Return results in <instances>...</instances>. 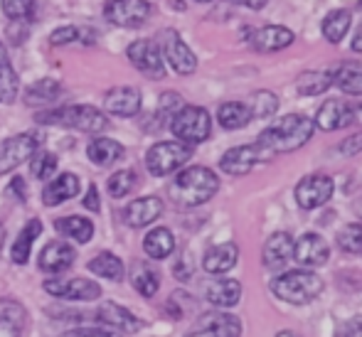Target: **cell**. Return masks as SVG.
<instances>
[{
	"mask_svg": "<svg viewBox=\"0 0 362 337\" xmlns=\"http://www.w3.org/2000/svg\"><path fill=\"white\" fill-rule=\"evenodd\" d=\"M219 190V177L210 167L192 165L185 167L182 172H177V177L170 182L168 192L170 200L177 207H200V204L210 202Z\"/></svg>",
	"mask_w": 362,
	"mask_h": 337,
	"instance_id": "7a4b0ae2",
	"label": "cell"
},
{
	"mask_svg": "<svg viewBox=\"0 0 362 337\" xmlns=\"http://www.w3.org/2000/svg\"><path fill=\"white\" fill-rule=\"evenodd\" d=\"M158 42H160L158 47H160L163 57L168 59V64H170L177 74L185 76V74H192V71L197 69L195 52L187 47L185 40H182L175 30H163V32L158 35Z\"/></svg>",
	"mask_w": 362,
	"mask_h": 337,
	"instance_id": "52a82bcc",
	"label": "cell"
},
{
	"mask_svg": "<svg viewBox=\"0 0 362 337\" xmlns=\"http://www.w3.org/2000/svg\"><path fill=\"white\" fill-rule=\"evenodd\" d=\"M42 234V222L40 219H30L23 227V232L18 234V242L10 249V256H13L15 264H25L30 259V249H33V242Z\"/></svg>",
	"mask_w": 362,
	"mask_h": 337,
	"instance_id": "836d02e7",
	"label": "cell"
},
{
	"mask_svg": "<svg viewBox=\"0 0 362 337\" xmlns=\"http://www.w3.org/2000/svg\"><path fill=\"white\" fill-rule=\"evenodd\" d=\"M59 94H62V84H59L57 79H40L28 86V91H25V104L28 106L52 104V101L59 99Z\"/></svg>",
	"mask_w": 362,
	"mask_h": 337,
	"instance_id": "1f68e13d",
	"label": "cell"
},
{
	"mask_svg": "<svg viewBox=\"0 0 362 337\" xmlns=\"http://www.w3.org/2000/svg\"><path fill=\"white\" fill-rule=\"evenodd\" d=\"M104 109L119 119H131L141 111V89L136 86H114L106 91Z\"/></svg>",
	"mask_w": 362,
	"mask_h": 337,
	"instance_id": "e0dca14e",
	"label": "cell"
},
{
	"mask_svg": "<svg viewBox=\"0 0 362 337\" xmlns=\"http://www.w3.org/2000/svg\"><path fill=\"white\" fill-rule=\"evenodd\" d=\"M54 229H57L62 237H69V239H74V242H79V244L91 242V237H94V224H91L89 219H84V217L57 219Z\"/></svg>",
	"mask_w": 362,
	"mask_h": 337,
	"instance_id": "8d00e7d4",
	"label": "cell"
},
{
	"mask_svg": "<svg viewBox=\"0 0 362 337\" xmlns=\"http://www.w3.org/2000/svg\"><path fill=\"white\" fill-rule=\"evenodd\" d=\"M350 47L355 49V52H360L362 54V25L358 28V32H355V37H353V45H350Z\"/></svg>",
	"mask_w": 362,
	"mask_h": 337,
	"instance_id": "db71d44e",
	"label": "cell"
},
{
	"mask_svg": "<svg viewBox=\"0 0 362 337\" xmlns=\"http://www.w3.org/2000/svg\"><path fill=\"white\" fill-rule=\"evenodd\" d=\"M362 150V134L358 136H350L348 141L340 143V153H345V155H355V153Z\"/></svg>",
	"mask_w": 362,
	"mask_h": 337,
	"instance_id": "681fc988",
	"label": "cell"
},
{
	"mask_svg": "<svg viewBox=\"0 0 362 337\" xmlns=\"http://www.w3.org/2000/svg\"><path fill=\"white\" fill-rule=\"evenodd\" d=\"M249 40L259 52H279V49H286L293 45L296 35L284 25H267V28L249 30Z\"/></svg>",
	"mask_w": 362,
	"mask_h": 337,
	"instance_id": "ac0fdd59",
	"label": "cell"
},
{
	"mask_svg": "<svg viewBox=\"0 0 362 337\" xmlns=\"http://www.w3.org/2000/svg\"><path fill=\"white\" fill-rule=\"evenodd\" d=\"M79 177L74 175V172H62L59 177H54L52 182H47L42 190V202L47 204V207H57V204L72 200V197L79 195Z\"/></svg>",
	"mask_w": 362,
	"mask_h": 337,
	"instance_id": "603a6c76",
	"label": "cell"
},
{
	"mask_svg": "<svg viewBox=\"0 0 362 337\" xmlns=\"http://www.w3.org/2000/svg\"><path fill=\"white\" fill-rule=\"evenodd\" d=\"M131 280H134V288L139 290L144 298H153V295L158 293V288H160V276L156 273V268L148 266V264H139V266L134 268Z\"/></svg>",
	"mask_w": 362,
	"mask_h": 337,
	"instance_id": "74e56055",
	"label": "cell"
},
{
	"mask_svg": "<svg viewBox=\"0 0 362 337\" xmlns=\"http://www.w3.org/2000/svg\"><path fill=\"white\" fill-rule=\"evenodd\" d=\"M151 3L148 0H109L106 3V20L119 28H141L151 18Z\"/></svg>",
	"mask_w": 362,
	"mask_h": 337,
	"instance_id": "30bf717a",
	"label": "cell"
},
{
	"mask_svg": "<svg viewBox=\"0 0 362 337\" xmlns=\"http://www.w3.org/2000/svg\"><path fill=\"white\" fill-rule=\"evenodd\" d=\"M81 32L74 28V25H64V28H57L52 35H49V45H54V47H62V45H69L74 42V40H79Z\"/></svg>",
	"mask_w": 362,
	"mask_h": 337,
	"instance_id": "f6af8a7d",
	"label": "cell"
},
{
	"mask_svg": "<svg viewBox=\"0 0 362 337\" xmlns=\"http://www.w3.org/2000/svg\"><path fill=\"white\" fill-rule=\"evenodd\" d=\"M35 10V0H3V13L10 20H28Z\"/></svg>",
	"mask_w": 362,
	"mask_h": 337,
	"instance_id": "7bdbcfd3",
	"label": "cell"
},
{
	"mask_svg": "<svg viewBox=\"0 0 362 337\" xmlns=\"http://www.w3.org/2000/svg\"><path fill=\"white\" fill-rule=\"evenodd\" d=\"M333 86V76L330 71H303L296 79V91L300 96H320Z\"/></svg>",
	"mask_w": 362,
	"mask_h": 337,
	"instance_id": "d590c367",
	"label": "cell"
},
{
	"mask_svg": "<svg viewBox=\"0 0 362 337\" xmlns=\"http://www.w3.org/2000/svg\"><path fill=\"white\" fill-rule=\"evenodd\" d=\"M276 337H300V335L293 333V330H281V333H276Z\"/></svg>",
	"mask_w": 362,
	"mask_h": 337,
	"instance_id": "11a10c76",
	"label": "cell"
},
{
	"mask_svg": "<svg viewBox=\"0 0 362 337\" xmlns=\"http://www.w3.org/2000/svg\"><path fill=\"white\" fill-rule=\"evenodd\" d=\"M182 96L175 94V91H168V94L160 96V109H158V114H160V121H168L170 124V119L175 116V111L182 109Z\"/></svg>",
	"mask_w": 362,
	"mask_h": 337,
	"instance_id": "ee69618b",
	"label": "cell"
},
{
	"mask_svg": "<svg viewBox=\"0 0 362 337\" xmlns=\"http://www.w3.org/2000/svg\"><path fill=\"white\" fill-rule=\"evenodd\" d=\"M358 10H360V13H362V0H358Z\"/></svg>",
	"mask_w": 362,
	"mask_h": 337,
	"instance_id": "680465c9",
	"label": "cell"
},
{
	"mask_svg": "<svg viewBox=\"0 0 362 337\" xmlns=\"http://www.w3.org/2000/svg\"><path fill=\"white\" fill-rule=\"evenodd\" d=\"M30 170H33V175L37 177V180H49V177L54 175V170H57V155L49 150H35V155L30 158Z\"/></svg>",
	"mask_w": 362,
	"mask_h": 337,
	"instance_id": "f35d334b",
	"label": "cell"
},
{
	"mask_svg": "<svg viewBox=\"0 0 362 337\" xmlns=\"http://www.w3.org/2000/svg\"><path fill=\"white\" fill-rule=\"evenodd\" d=\"M197 3H210V0H197Z\"/></svg>",
	"mask_w": 362,
	"mask_h": 337,
	"instance_id": "91938a15",
	"label": "cell"
},
{
	"mask_svg": "<svg viewBox=\"0 0 362 337\" xmlns=\"http://www.w3.org/2000/svg\"><path fill=\"white\" fill-rule=\"evenodd\" d=\"M335 185L333 177L328 175H305L303 180L296 185V202L303 209H318L333 197Z\"/></svg>",
	"mask_w": 362,
	"mask_h": 337,
	"instance_id": "7c38bea8",
	"label": "cell"
},
{
	"mask_svg": "<svg viewBox=\"0 0 362 337\" xmlns=\"http://www.w3.org/2000/svg\"><path fill=\"white\" fill-rule=\"evenodd\" d=\"M52 298L59 300H81V303H89V300L101 298V285L94 283L89 278H49L42 285Z\"/></svg>",
	"mask_w": 362,
	"mask_h": 337,
	"instance_id": "9c48e42d",
	"label": "cell"
},
{
	"mask_svg": "<svg viewBox=\"0 0 362 337\" xmlns=\"http://www.w3.org/2000/svg\"><path fill=\"white\" fill-rule=\"evenodd\" d=\"M20 94V81L15 74L13 64H10L8 49L0 42V104H13Z\"/></svg>",
	"mask_w": 362,
	"mask_h": 337,
	"instance_id": "4dcf8cb0",
	"label": "cell"
},
{
	"mask_svg": "<svg viewBox=\"0 0 362 337\" xmlns=\"http://www.w3.org/2000/svg\"><path fill=\"white\" fill-rule=\"evenodd\" d=\"M89 271H91V273H96V276H101V278H106V280H121V278H124V273H126L124 261H121V259L116 256V254H111V252L96 254V256L89 261Z\"/></svg>",
	"mask_w": 362,
	"mask_h": 337,
	"instance_id": "e575fe53",
	"label": "cell"
},
{
	"mask_svg": "<svg viewBox=\"0 0 362 337\" xmlns=\"http://www.w3.org/2000/svg\"><path fill=\"white\" fill-rule=\"evenodd\" d=\"M136 182H139V177H136L134 170L114 172V175L109 177V195L111 197H126L136 187Z\"/></svg>",
	"mask_w": 362,
	"mask_h": 337,
	"instance_id": "60d3db41",
	"label": "cell"
},
{
	"mask_svg": "<svg viewBox=\"0 0 362 337\" xmlns=\"http://www.w3.org/2000/svg\"><path fill=\"white\" fill-rule=\"evenodd\" d=\"M239 298H242V283L234 278H219L207 288V300L219 310L234 308L239 303Z\"/></svg>",
	"mask_w": 362,
	"mask_h": 337,
	"instance_id": "484cf974",
	"label": "cell"
},
{
	"mask_svg": "<svg viewBox=\"0 0 362 337\" xmlns=\"http://www.w3.org/2000/svg\"><path fill=\"white\" fill-rule=\"evenodd\" d=\"M338 247L348 254H360L362 256V224H350V227L340 229Z\"/></svg>",
	"mask_w": 362,
	"mask_h": 337,
	"instance_id": "b9f144b4",
	"label": "cell"
},
{
	"mask_svg": "<svg viewBox=\"0 0 362 337\" xmlns=\"http://www.w3.org/2000/svg\"><path fill=\"white\" fill-rule=\"evenodd\" d=\"M293 256V237L288 232H274L267 239L262 252V261L269 271H279L288 264V259Z\"/></svg>",
	"mask_w": 362,
	"mask_h": 337,
	"instance_id": "d6986e66",
	"label": "cell"
},
{
	"mask_svg": "<svg viewBox=\"0 0 362 337\" xmlns=\"http://www.w3.org/2000/svg\"><path fill=\"white\" fill-rule=\"evenodd\" d=\"M330 76L340 91L362 96V67L358 62H340L335 69H330Z\"/></svg>",
	"mask_w": 362,
	"mask_h": 337,
	"instance_id": "4316f807",
	"label": "cell"
},
{
	"mask_svg": "<svg viewBox=\"0 0 362 337\" xmlns=\"http://www.w3.org/2000/svg\"><path fill=\"white\" fill-rule=\"evenodd\" d=\"M5 195H10V197H18V202H25L28 200V185H25V180L23 177H15L13 182H10L8 187H5Z\"/></svg>",
	"mask_w": 362,
	"mask_h": 337,
	"instance_id": "7dc6e473",
	"label": "cell"
},
{
	"mask_svg": "<svg viewBox=\"0 0 362 337\" xmlns=\"http://www.w3.org/2000/svg\"><path fill=\"white\" fill-rule=\"evenodd\" d=\"M355 214H358V217L362 219V200H360V202H355Z\"/></svg>",
	"mask_w": 362,
	"mask_h": 337,
	"instance_id": "6f0895ef",
	"label": "cell"
},
{
	"mask_svg": "<svg viewBox=\"0 0 362 337\" xmlns=\"http://www.w3.org/2000/svg\"><path fill=\"white\" fill-rule=\"evenodd\" d=\"M89 212H101V204H99V190H96V185H89V190H86L84 200H81Z\"/></svg>",
	"mask_w": 362,
	"mask_h": 337,
	"instance_id": "c3c4849f",
	"label": "cell"
},
{
	"mask_svg": "<svg viewBox=\"0 0 362 337\" xmlns=\"http://www.w3.org/2000/svg\"><path fill=\"white\" fill-rule=\"evenodd\" d=\"M192 158V146L177 141H160L146 153V167L151 175L165 177L170 172L180 170Z\"/></svg>",
	"mask_w": 362,
	"mask_h": 337,
	"instance_id": "8992f818",
	"label": "cell"
},
{
	"mask_svg": "<svg viewBox=\"0 0 362 337\" xmlns=\"http://www.w3.org/2000/svg\"><path fill=\"white\" fill-rule=\"evenodd\" d=\"M272 290L279 300L291 305H305L310 300H315L323 290V278L313 271H288V273H281L276 280L272 283Z\"/></svg>",
	"mask_w": 362,
	"mask_h": 337,
	"instance_id": "3957f363",
	"label": "cell"
},
{
	"mask_svg": "<svg viewBox=\"0 0 362 337\" xmlns=\"http://www.w3.org/2000/svg\"><path fill=\"white\" fill-rule=\"evenodd\" d=\"M217 119L227 131H237V129H244L254 116H252V109H249L247 104H242V101H227V104L219 106Z\"/></svg>",
	"mask_w": 362,
	"mask_h": 337,
	"instance_id": "d6a6232c",
	"label": "cell"
},
{
	"mask_svg": "<svg viewBox=\"0 0 362 337\" xmlns=\"http://www.w3.org/2000/svg\"><path fill=\"white\" fill-rule=\"evenodd\" d=\"M340 337H362V315L360 318H353L343 325L340 330Z\"/></svg>",
	"mask_w": 362,
	"mask_h": 337,
	"instance_id": "f907efd6",
	"label": "cell"
},
{
	"mask_svg": "<svg viewBox=\"0 0 362 337\" xmlns=\"http://www.w3.org/2000/svg\"><path fill=\"white\" fill-rule=\"evenodd\" d=\"M247 106L252 109L254 119H269V116H274L279 111V99L272 91H257V94L252 96V104H247Z\"/></svg>",
	"mask_w": 362,
	"mask_h": 337,
	"instance_id": "ab89813d",
	"label": "cell"
},
{
	"mask_svg": "<svg viewBox=\"0 0 362 337\" xmlns=\"http://www.w3.org/2000/svg\"><path fill=\"white\" fill-rule=\"evenodd\" d=\"M3 242H5V227H3V222H0V249H3Z\"/></svg>",
	"mask_w": 362,
	"mask_h": 337,
	"instance_id": "9f6ffc18",
	"label": "cell"
},
{
	"mask_svg": "<svg viewBox=\"0 0 362 337\" xmlns=\"http://www.w3.org/2000/svg\"><path fill=\"white\" fill-rule=\"evenodd\" d=\"M144 252L151 259H156V261L170 256V254L175 252V237H173L170 229H165V227L151 229L144 239Z\"/></svg>",
	"mask_w": 362,
	"mask_h": 337,
	"instance_id": "83f0119b",
	"label": "cell"
},
{
	"mask_svg": "<svg viewBox=\"0 0 362 337\" xmlns=\"http://www.w3.org/2000/svg\"><path fill=\"white\" fill-rule=\"evenodd\" d=\"M37 124H52V126H67L76 129L81 134H104L109 129V119L94 106H62V109L45 111L37 116Z\"/></svg>",
	"mask_w": 362,
	"mask_h": 337,
	"instance_id": "277c9868",
	"label": "cell"
},
{
	"mask_svg": "<svg viewBox=\"0 0 362 337\" xmlns=\"http://www.w3.org/2000/svg\"><path fill=\"white\" fill-rule=\"evenodd\" d=\"M358 124L355 121V104H345L340 99H330L315 114V126L320 131H340Z\"/></svg>",
	"mask_w": 362,
	"mask_h": 337,
	"instance_id": "2e32d148",
	"label": "cell"
},
{
	"mask_svg": "<svg viewBox=\"0 0 362 337\" xmlns=\"http://www.w3.org/2000/svg\"><path fill=\"white\" fill-rule=\"evenodd\" d=\"M175 276L180 280H187L192 276V264H190V259H187V256H182L180 261L175 264Z\"/></svg>",
	"mask_w": 362,
	"mask_h": 337,
	"instance_id": "816d5d0a",
	"label": "cell"
},
{
	"mask_svg": "<svg viewBox=\"0 0 362 337\" xmlns=\"http://www.w3.org/2000/svg\"><path fill=\"white\" fill-rule=\"evenodd\" d=\"M237 259H239V247L234 242L227 244H217V247L207 249L205 259H202V266H205L207 273H227L237 266Z\"/></svg>",
	"mask_w": 362,
	"mask_h": 337,
	"instance_id": "d4e9b609",
	"label": "cell"
},
{
	"mask_svg": "<svg viewBox=\"0 0 362 337\" xmlns=\"http://www.w3.org/2000/svg\"><path fill=\"white\" fill-rule=\"evenodd\" d=\"M267 158H264V153L259 150L257 143H252V146H237V148H229L227 153L222 155V160H219V167H222V172H227V175H247V172H252L254 167H257V162H264Z\"/></svg>",
	"mask_w": 362,
	"mask_h": 337,
	"instance_id": "4fadbf2b",
	"label": "cell"
},
{
	"mask_svg": "<svg viewBox=\"0 0 362 337\" xmlns=\"http://www.w3.org/2000/svg\"><path fill=\"white\" fill-rule=\"evenodd\" d=\"M313 131L315 124L308 116L288 114L281 121H276L274 126H269L267 131H262L257 138V146L264 153V158H272L276 153H293L310 141Z\"/></svg>",
	"mask_w": 362,
	"mask_h": 337,
	"instance_id": "6da1fadb",
	"label": "cell"
},
{
	"mask_svg": "<svg viewBox=\"0 0 362 337\" xmlns=\"http://www.w3.org/2000/svg\"><path fill=\"white\" fill-rule=\"evenodd\" d=\"M129 59L141 74L148 76V79H163V76H165L163 52L153 40H136V42H131Z\"/></svg>",
	"mask_w": 362,
	"mask_h": 337,
	"instance_id": "8fae6325",
	"label": "cell"
},
{
	"mask_svg": "<svg viewBox=\"0 0 362 337\" xmlns=\"http://www.w3.org/2000/svg\"><path fill=\"white\" fill-rule=\"evenodd\" d=\"M76 259V252L69 244L64 242H52L47 244V247L40 252V268L45 271V273H62V271H67L69 266L74 264Z\"/></svg>",
	"mask_w": 362,
	"mask_h": 337,
	"instance_id": "7402d4cb",
	"label": "cell"
},
{
	"mask_svg": "<svg viewBox=\"0 0 362 337\" xmlns=\"http://www.w3.org/2000/svg\"><path fill=\"white\" fill-rule=\"evenodd\" d=\"M121 155H124V146L111 141V138H94V141L86 146V158L99 167L111 165V162H116Z\"/></svg>",
	"mask_w": 362,
	"mask_h": 337,
	"instance_id": "f1b7e54d",
	"label": "cell"
},
{
	"mask_svg": "<svg viewBox=\"0 0 362 337\" xmlns=\"http://www.w3.org/2000/svg\"><path fill=\"white\" fill-rule=\"evenodd\" d=\"M350 25H353V15H350V10L345 8H338V10H330L328 15H325L323 20V37L328 40L330 45H340L345 40V35H348Z\"/></svg>",
	"mask_w": 362,
	"mask_h": 337,
	"instance_id": "f546056e",
	"label": "cell"
},
{
	"mask_svg": "<svg viewBox=\"0 0 362 337\" xmlns=\"http://www.w3.org/2000/svg\"><path fill=\"white\" fill-rule=\"evenodd\" d=\"M59 337H121V333L111 328H74L62 333Z\"/></svg>",
	"mask_w": 362,
	"mask_h": 337,
	"instance_id": "bcb514c9",
	"label": "cell"
},
{
	"mask_svg": "<svg viewBox=\"0 0 362 337\" xmlns=\"http://www.w3.org/2000/svg\"><path fill=\"white\" fill-rule=\"evenodd\" d=\"M293 256L300 266L305 268H318L323 264H328L330 256V247L320 234L315 232H305L298 242H293Z\"/></svg>",
	"mask_w": 362,
	"mask_h": 337,
	"instance_id": "9a60e30c",
	"label": "cell"
},
{
	"mask_svg": "<svg viewBox=\"0 0 362 337\" xmlns=\"http://www.w3.org/2000/svg\"><path fill=\"white\" fill-rule=\"evenodd\" d=\"M28 323V310L13 298H0V337H20Z\"/></svg>",
	"mask_w": 362,
	"mask_h": 337,
	"instance_id": "cb8c5ba5",
	"label": "cell"
},
{
	"mask_svg": "<svg viewBox=\"0 0 362 337\" xmlns=\"http://www.w3.org/2000/svg\"><path fill=\"white\" fill-rule=\"evenodd\" d=\"M234 3L247 5V8H252V10H262L264 5H267V0H234Z\"/></svg>",
	"mask_w": 362,
	"mask_h": 337,
	"instance_id": "f5cc1de1",
	"label": "cell"
},
{
	"mask_svg": "<svg viewBox=\"0 0 362 337\" xmlns=\"http://www.w3.org/2000/svg\"><path fill=\"white\" fill-rule=\"evenodd\" d=\"M185 337H242V323L229 313L202 315Z\"/></svg>",
	"mask_w": 362,
	"mask_h": 337,
	"instance_id": "5bb4252c",
	"label": "cell"
},
{
	"mask_svg": "<svg viewBox=\"0 0 362 337\" xmlns=\"http://www.w3.org/2000/svg\"><path fill=\"white\" fill-rule=\"evenodd\" d=\"M163 214V202L158 197H139V200L129 202L124 209V222L134 229L148 227Z\"/></svg>",
	"mask_w": 362,
	"mask_h": 337,
	"instance_id": "44dd1931",
	"label": "cell"
},
{
	"mask_svg": "<svg viewBox=\"0 0 362 337\" xmlns=\"http://www.w3.org/2000/svg\"><path fill=\"white\" fill-rule=\"evenodd\" d=\"M170 131L175 134L177 141L195 146V143L207 141L212 134V119L207 114V109L202 106H182L180 111H175V116L170 119Z\"/></svg>",
	"mask_w": 362,
	"mask_h": 337,
	"instance_id": "5b68a950",
	"label": "cell"
},
{
	"mask_svg": "<svg viewBox=\"0 0 362 337\" xmlns=\"http://www.w3.org/2000/svg\"><path fill=\"white\" fill-rule=\"evenodd\" d=\"M40 148L37 134H20L0 143V175L13 172L18 165L28 162Z\"/></svg>",
	"mask_w": 362,
	"mask_h": 337,
	"instance_id": "ba28073f",
	"label": "cell"
},
{
	"mask_svg": "<svg viewBox=\"0 0 362 337\" xmlns=\"http://www.w3.org/2000/svg\"><path fill=\"white\" fill-rule=\"evenodd\" d=\"M96 318H99V323L109 325L111 330H119V333H139L141 330V320L114 300H104L96 310Z\"/></svg>",
	"mask_w": 362,
	"mask_h": 337,
	"instance_id": "ffe728a7",
	"label": "cell"
}]
</instances>
